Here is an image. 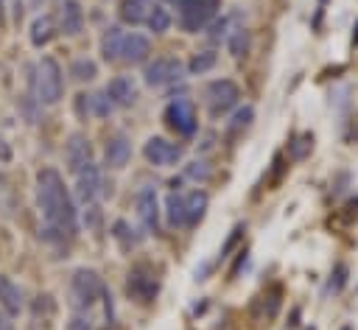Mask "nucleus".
<instances>
[{"label": "nucleus", "instance_id": "nucleus-1", "mask_svg": "<svg viewBox=\"0 0 358 330\" xmlns=\"http://www.w3.org/2000/svg\"><path fill=\"white\" fill-rule=\"evenodd\" d=\"M36 204H39V213H42L48 229L59 232L62 238L76 235L78 213H76V204H73V199L64 187V179L56 168H42L36 173Z\"/></svg>", "mask_w": 358, "mask_h": 330}, {"label": "nucleus", "instance_id": "nucleus-2", "mask_svg": "<svg viewBox=\"0 0 358 330\" xmlns=\"http://www.w3.org/2000/svg\"><path fill=\"white\" fill-rule=\"evenodd\" d=\"M34 92H36V101L45 103V106H53L62 101L64 95V76H62V67L53 56H42L36 62V76H34Z\"/></svg>", "mask_w": 358, "mask_h": 330}, {"label": "nucleus", "instance_id": "nucleus-3", "mask_svg": "<svg viewBox=\"0 0 358 330\" xmlns=\"http://www.w3.org/2000/svg\"><path fill=\"white\" fill-rule=\"evenodd\" d=\"M103 280H101V274L98 271H92V268H78L73 277H70V291H67V296H70V308L73 310H90L95 302H98V296H103Z\"/></svg>", "mask_w": 358, "mask_h": 330}, {"label": "nucleus", "instance_id": "nucleus-4", "mask_svg": "<svg viewBox=\"0 0 358 330\" xmlns=\"http://www.w3.org/2000/svg\"><path fill=\"white\" fill-rule=\"evenodd\" d=\"M173 3L179 11V28L187 34H199L221 11V0H173Z\"/></svg>", "mask_w": 358, "mask_h": 330}, {"label": "nucleus", "instance_id": "nucleus-5", "mask_svg": "<svg viewBox=\"0 0 358 330\" xmlns=\"http://www.w3.org/2000/svg\"><path fill=\"white\" fill-rule=\"evenodd\" d=\"M238 98H241V89H238V84L232 78H215V81H210L204 87V103H207L213 117H218L221 112L235 106Z\"/></svg>", "mask_w": 358, "mask_h": 330}, {"label": "nucleus", "instance_id": "nucleus-6", "mask_svg": "<svg viewBox=\"0 0 358 330\" xmlns=\"http://www.w3.org/2000/svg\"><path fill=\"white\" fill-rule=\"evenodd\" d=\"M53 22L62 34L76 36L84 31V8L78 0H53Z\"/></svg>", "mask_w": 358, "mask_h": 330}, {"label": "nucleus", "instance_id": "nucleus-7", "mask_svg": "<svg viewBox=\"0 0 358 330\" xmlns=\"http://www.w3.org/2000/svg\"><path fill=\"white\" fill-rule=\"evenodd\" d=\"M165 123H168L176 134L190 137V134L196 131V126H199L193 103H190L187 98H176V101H171V103L165 106Z\"/></svg>", "mask_w": 358, "mask_h": 330}, {"label": "nucleus", "instance_id": "nucleus-8", "mask_svg": "<svg viewBox=\"0 0 358 330\" xmlns=\"http://www.w3.org/2000/svg\"><path fill=\"white\" fill-rule=\"evenodd\" d=\"M182 154H185V148L176 145V143H171V140H165V137H148L145 145H143V157L151 165H157V168L176 165L182 159Z\"/></svg>", "mask_w": 358, "mask_h": 330}, {"label": "nucleus", "instance_id": "nucleus-9", "mask_svg": "<svg viewBox=\"0 0 358 330\" xmlns=\"http://www.w3.org/2000/svg\"><path fill=\"white\" fill-rule=\"evenodd\" d=\"M182 78V62L173 56H159L145 64V84L148 87H165L171 81Z\"/></svg>", "mask_w": 358, "mask_h": 330}, {"label": "nucleus", "instance_id": "nucleus-10", "mask_svg": "<svg viewBox=\"0 0 358 330\" xmlns=\"http://www.w3.org/2000/svg\"><path fill=\"white\" fill-rule=\"evenodd\" d=\"M90 162H92V145H90V140H87V134L73 131V134L67 137V143H64V165H67V171H70V173H78V171H84Z\"/></svg>", "mask_w": 358, "mask_h": 330}, {"label": "nucleus", "instance_id": "nucleus-11", "mask_svg": "<svg viewBox=\"0 0 358 330\" xmlns=\"http://www.w3.org/2000/svg\"><path fill=\"white\" fill-rule=\"evenodd\" d=\"M137 218L143 221L145 232H157L159 229V204H157V190L154 187H140L137 190Z\"/></svg>", "mask_w": 358, "mask_h": 330}, {"label": "nucleus", "instance_id": "nucleus-12", "mask_svg": "<svg viewBox=\"0 0 358 330\" xmlns=\"http://www.w3.org/2000/svg\"><path fill=\"white\" fill-rule=\"evenodd\" d=\"M157 291H159V282L154 280V274H148L143 268H134L126 280V294L137 302H151L157 296Z\"/></svg>", "mask_w": 358, "mask_h": 330}, {"label": "nucleus", "instance_id": "nucleus-13", "mask_svg": "<svg viewBox=\"0 0 358 330\" xmlns=\"http://www.w3.org/2000/svg\"><path fill=\"white\" fill-rule=\"evenodd\" d=\"M76 196L84 204H92L101 196V168L95 162H90L84 171L76 173Z\"/></svg>", "mask_w": 358, "mask_h": 330}, {"label": "nucleus", "instance_id": "nucleus-14", "mask_svg": "<svg viewBox=\"0 0 358 330\" xmlns=\"http://www.w3.org/2000/svg\"><path fill=\"white\" fill-rule=\"evenodd\" d=\"M103 159H106V165L109 168H115V171H120V168H126V162L131 159V140L126 137V134H112L109 140H106V148H103Z\"/></svg>", "mask_w": 358, "mask_h": 330}, {"label": "nucleus", "instance_id": "nucleus-15", "mask_svg": "<svg viewBox=\"0 0 358 330\" xmlns=\"http://www.w3.org/2000/svg\"><path fill=\"white\" fill-rule=\"evenodd\" d=\"M148 53H151V42H148V36H143V34H123V45H120V59L123 62H129V64H140V62H145L148 59Z\"/></svg>", "mask_w": 358, "mask_h": 330}, {"label": "nucleus", "instance_id": "nucleus-16", "mask_svg": "<svg viewBox=\"0 0 358 330\" xmlns=\"http://www.w3.org/2000/svg\"><path fill=\"white\" fill-rule=\"evenodd\" d=\"M103 92L109 95V101L115 106H131L137 101V84L129 76H115Z\"/></svg>", "mask_w": 358, "mask_h": 330}, {"label": "nucleus", "instance_id": "nucleus-17", "mask_svg": "<svg viewBox=\"0 0 358 330\" xmlns=\"http://www.w3.org/2000/svg\"><path fill=\"white\" fill-rule=\"evenodd\" d=\"M0 308L6 310V316H20L22 310V291L6 274H0Z\"/></svg>", "mask_w": 358, "mask_h": 330}, {"label": "nucleus", "instance_id": "nucleus-18", "mask_svg": "<svg viewBox=\"0 0 358 330\" xmlns=\"http://www.w3.org/2000/svg\"><path fill=\"white\" fill-rule=\"evenodd\" d=\"M151 8H154L151 0H123L120 8H117V14H120V20L126 25H143L148 20Z\"/></svg>", "mask_w": 358, "mask_h": 330}, {"label": "nucleus", "instance_id": "nucleus-19", "mask_svg": "<svg viewBox=\"0 0 358 330\" xmlns=\"http://www.w3.org/2000/svg\"><path fill=\"white\" fill-rule=\"evenodd\" d=\"M207 204H210V199L204 190H193L190 196H185V227H196L204 218Z\"/></svg>", "mask_w": 358, "mask_h": 330}, {"label": "nucleus", "instance_id": "nucleus-20", "mask_svg": "<svg viewBox=\"0 0 358 330\" xmlns=\"http://www.w3.org/2000/svg\"><path fill=\"white\" fill-rule=\"evenodd\" d=\"M120 45H123V31H120L117 25L106 28L103 36H101V56H103L106 62L120 59Z\"/></svg>", "mask_w": 358, "mask_h": 330}, {"label": "nucleus", "instance_id": "nucleus-21", "mask_svg": "<svg viewBox=\"0 0 358 330\" xmlns=\"http://www.w3.org/2000/svg\"><path fill=\"white\" fill-rule=\"evenodd\" d=\"M53 36H56V22L50 17H34V22H31V42L36 48H45Z\"/></svg>", "mask_w": 358, "mask_h": 330}, {"label": "nucleus", "instance_id": "nucleus-22", "mask_svg": "<svg viewBox=\"0 0 358 330\" xmlns=\"http://www.w3.org/2000/svg\"><path fill=\"white\" fill-rule=\"evenodd\" d=\"M95 76H98V64H95L92 59H87V56H81V59H76V62L70 64V78L78 81V84L92 81Z\"/></svg>", "mask_w": 358, "mask_h": 330}, {"label": "nucleus", "instance_id": "nucleus-23", "mask_svg": "<svg viewBox=\"0 0 358 330\" xmlns=\"http://www.w3.org/2000/svg\"><path fill=\"white\" fill-rule=\"evenodd\" d=\"M165 215H168L171 227H185V196L171 193L165 199Z\"/></svg>", "mask_w": 358, "mask_h": 330}, {"label": "nucleus", "instance_id": "nucleus-24", "mask_svg": "<svg viewBox=\"0 0 358 330\" xmlns=\"http://www.w3.org/2000/svg\"><path fill=\"white\" fill-rule=\"evenodd\" d=\"M227 45H229V53H232L235 59H243V56L249 53V45H252V36H249V31H246V28H235V31L229 34V39H227Z\"/></svg>", "mask_w": 358, "mask_h": 330}, {"label": "nucleus", "instance_id": "nucleus-25", "mask_svg": "<svg viewBox=\"0 0 358 330\" xmlns=\"http://www.w3.org/2000/svg\"><path fill=\"white\" fill-rule=\"evenodd\" d=\"M31 313H34V319L39 322H48V319H53L56 316V299L50 296V294H39L36 299H34V305H31Z\"/></svg>", "mask_w": 358, "mask_h": 330}, {"label": "nucleus", "instance_id": "nucleus-26", "mask_svg": "<svg viewBox=\"0 0 358 330\" xmlns=\"http://www.w3.org/2000/svg\"><path fill=\"white\" fill-rule=\"evenodd\" d=\"M215 62H218V53H215V50H201V53H196V56L190 59L187 70H190V76H201V73L213 70Z\"/></svg>", "mask_w": 358, "mask_h": 330}, {"label": "nucleus", "instance_id": "nucleus-27", "mask_svg": "<svg viewBox=\"0 0 358 330\" xmlns=\"http://www.w3.org/2000/svg\"><path fill=\"white\" fill-rule=\"evenodd\" d=\"M145 22H148V28H151L154 34H165V31L171 28V11H168L165 6H154Z\"/></svg>", "mask_w": 358, "mask_h": 330}, {"label": "nucleus", "instance_id": "nucleus-28", "mask_svg": "<svg viewBox=\"0 0 358 330\" xmlns=\"http://www.w3.org/2000/svg\"><path fill=\"white\" fill-rule=\"evenodd\" d=\"M313 151V134L310 131H305V134H299V137H294V143L288 145V154H291V159H305L308 154Z\"/></svg>", "mask_w": 358, "mask_h": 330}, {"label": "nucleus", "instance_id": "nucleus-29", "mask_svg": "<svg viewBox=\"0 0 358 330\" xmlns=\"http://www.w3.org/2000/svg\"><path fill=\"white\" fill-rule=\"evenodd\" d=\"M112 238H115V241H117L123 249H131V246L140 241L137 235H131V227H129L123 218H117V221L112 224Z\"/></svg>", "mask_w": 358, "mask_h": 330}, {"label": "nucleus", "instance_id": "nucleus-30", "mask_svg": "<svg viewBox=\"0 0 358 330\" xmlns=\"http://www.w3.org/2000/svg\"><path fill=\"white\" fill-rule=\"evenodd\" d=\"M112 109H115V103L109 101L106 92H95V95H90V112H92V115H98V117H109Z\"/></svg>", "mask_w": 358, "mask_h": 330}, {"label": "nucleus", "instance_id": "nucleus-31", "mask_svg": "<svg viewBox=\"0 0 358 330\" xmlns=\"http://www.w3.org/2000/svg\"><path fill=\"white\" fill-rule=\"evenodd\" d=\"M347 277H350V268H347V263H338L336 268H333V274H330V280H327V294H338L344 285H347Z\"/></svg>", "mask_w": 358, "mask_h": 330}, {"label": "nucleus", "instance_id": "nucleus-32", "mask_svg": "<svg viewBox=\"0 0 358 330\" xmlns=\"http://www.w3.org/2000/svg\"><path fill=\"white\" fill-rule=\"evenodd\" d=\"M255 120V109L246 103V106H241L235 115H232V123H229V134H238L241 129H246L249 123Z\"/></svg>", "mask_w": 358, "mask_h": 330}, {"label": "nucleus", "instance_id": "nucleus-33", "mask_svg": "<svg viewBox=\"0 0 358 330\" xmlns=\"http://www.w3.org/2000/svg\"><path fill=\"white\" fill-rule=\"evenodd\" d=\"M185 176L193 179V182H207V179L213 176V168H210V162L196 159V162H190V165L185 168Z\"/></svg>", "mask_w": 358, "mask_h": 330}, {"label": "nucleus", "instance_id": "nucleus-34", "mask_svg": "<svg viewBox=\"0 0 358 330\" xmlns=\"http://www.w3.org/2000/svg\"><path fill=\"white\" fill-rule=\"evenodd\" d=\"M243 232H246V227L243 224H235L232 227V232H229V238L224 241V246H221V252H218V260H224V257H229V252L238 246V241L243 238Z\"/></svg>", "mask_w": 358, "mask_h": 330}, {"label": "nucleus", "instance_id": "nucleus-35", "mask_svg": "<svg viewBox=\"0 0 358 330\" xmlns=\"http://www.w3.org/2000/svg\"><path fill=\"white\" fill-rule=\"evenodd\" d=\"M280 294H282L280 288H271V294L266 296V299H268V308H266V319H274V316H277V310H280Z\"/></svg>", "mask_w": 358, "mask_h": 330}, {"label": "nucleus", "instance_id": "nucleus-36", "mask_svg": "<svg viewBox=\"0 0 358 330\" xmlns=\"http://www.w3.org/2000/svg\"><path fill=\"white\" fill-rule=\"evenodd\" d=\"M6 11H11V20L20 25L22 14H25V3L22 0H6Z\"/></svg>", "mask_w": 358, "mask_h": 330}, {"label": "nucleus", "instance_id": "nucleus-37", "mask_svg": "<svg viewBox=\"0 0 358 330\" xmlns=\"http://www.w3.org/2000/svg\"><path fill=\"white\" fill-rule=\"evenodd\" d=\"M84 224H87L90 229H98V224H101V210H98L95 204H90V207H87V215H84Z\"/></svg>", "mask_w": 358, "mask_h": 330}, {"label": "nucleus", "instance_id": "nucleus-38", "mask_svg": "<svg viewBox=\"0 0 358 330\" xmlns=\"http://www.w3.org/2000/svg\"><path fill=\"white\" fill-rule=\"evenodd\" d=\"M227 25H229V17H221L218 22H213V31H210V39L218 42L224 34H227Z\"/></svg>", "mask_w": 358, "mask_h": 330}, {"label": "nucleus", "instance_id": "nucleus-39", "mask_svg": "<svg viewBox=\"0 0 358 330\" xmlns=\"http://www.w3.org/2000/svg\"><path fill=\"white\" fill-rule=\"evenodd\" d=\"M76 115H78L81 120L90 115V95H84V92H81V95H76Z\"/></svg>", "mask_w": 358, "mask_h": 330}, {"label": "nucleus", "instance_id": "nucleus-40", "mask_svg": "<svg viewBox=\"0 0 358 330\" xmlns=\"http://www.w3.org/2000/svg\"><path fill=\"white\" fill-rule=\"evenodd\" d=\"M67 330H92V324H90V319H84V316H73L70 324H67Z\"/></svg>", "mask_w": 358, "mask_h": 330}, {"label": "nucleus", "instance_id": "nucleus-41", "mask_svg": "<svg viewBox=\"0 0 358 330\" xmlns=\"http://www.w3.org/2000/svg\"><path fill=\"white\" fill-rule=\"evenodd\" d=\"M282 171H285V165H282V157L277 154V157H274V179H271V187H277V182H280Z\"/></svg>", "mask_w": 358, "mask_h": 330}, {"label": "nucleus", "instance_id": "nucleus-42", "mask_svg": "<svg viewBox=\"0 0 358 330\" xmlns=\"http://www.w3.org/2000/svg\"><path fill=\"white\" fill-rule=\"evenodd\" d=\"M11 159V148H8V143L0 137V162H8Z\"/></svg>", "mask_w": 358, "mask_h": 330}, {"label": "nucleus", "instance_id": "nucleus-43", "mask_svg": "<svg viewBox=\"0 0 358 330\" xmlns=\"http://www.w3.org/2000/svg\"><path fill=\"white\" fill-rule=\"evenodd\" d=\"M0 330H14V324H11V316L0 313Z\"/></svg>", "mask_w": 358, "mask_h": 330}, {"label": "nucleus", "instance_id": "nucleus-44", "mask_svg": "<svg viewBox=\"0 0 358 330\" xmlns=\"http://www.w3.org/2000/svg\"><path fill=\"white\" fill-rule=\"evenodd\" d=\"M352 215L358 218V201H350L347 204V218H352Z\"/></svg>", "mask_w": 358, "mask_h": 330}, {"label": "nucleus", "instance_id": "nucleus-45", "mask_svg": "<svg viewBox=\"0 0 358 330\" xmlns=\"http://www.w3.org/2000/svg\"><path fill=\"white\" fill-rule=\"evenodd\" d=\"M299 324V308H294V313H291V322H288V327H296Z\"/></svg>", "mask_w": 358, "mask_h": 330}, {"label": "nucleus", "instance_id": "nucleus-46", "mask_svg": "<svg viewBox=\"0 0 358 330\" xmlns=\"http://www.w3.org/2000/svg\"><path fill=\"white\" fill-rule=\"evenodd\" d=\"M6 25V0H0V28Z\"/></svg>", "mask_w": 358, "mask_h": 330}, {"label": "nucleus", "instance_id": "nucleus-47", "mask_svg": "<svg viewBox=\"0 0 358 330\" xmlns=\"http://www.w3.org/2000/svg\"><path fill=\"white\" fill-rule=\"evenodd\" d=\"M6 185H8V179H6V173H3V171H0V196H3V193H6Z\"/></svg>", "mask_w": 358, "mask_h": 330}, {"label": "nucleus", "instance_id": "nucleus-48", "mask_svg": "<svg viewBox=\"0 0 358 330\" xmlns=\"http://www.w3.org/2000/svg\"><path fill=\"white\" fill-rule=\"evenodd\" d=\"M352 42H358V22H355V34H352Z\"/></svg>", "mask_w": 358, "mask_h": 330}, {"label": "nucleus", "instance_id": "nucleus-49", "mask_svg": "<svg viewBox=\"0 0 358 330\" xmlns=\"http://www.w3.org/2000/svg\"><path fill=\"white\" fill-rule=\"evenodd\" d=\"M341 330H352V327H350V324H344V327H341Z\"/></svg>", "mask_w": 358, "mask_h": 330}, {"label": "nucleus", "instance_id": "nucleus-50", "mask_svg": "<svg viewBox=\"0 0 358 330\" xmlns=\"http://www.w3.org/2000/svg\"><path fill=\"white\" fill-rule=\"evenodd\" d=\"M310 330H313V327H310Z\"/></svg>", "mask_w": 358, "mask_h": 330}]
</instances>
